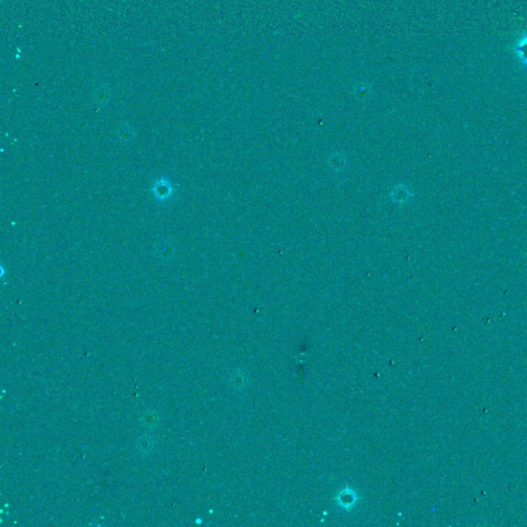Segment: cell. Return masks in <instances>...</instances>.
Wrapping results in <instances>:
<instances>
[{
    "label": "cell",
    "mask_w": 527,
    "mask_h": 527,
    "mask_svg": "<svg viewBox=\"0 0 527 527\" xmlns=\"http://www.w3.org/2000/svg\"><path fill=\"white\" fill-rule=\"evenodd\" d=\"M513 51L520 63L527 67V33H524L516 40L513 46Z\"/></svg>",
    "instance_id": "6da1fadb"
}]
</instances>
